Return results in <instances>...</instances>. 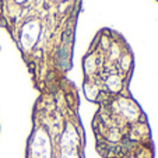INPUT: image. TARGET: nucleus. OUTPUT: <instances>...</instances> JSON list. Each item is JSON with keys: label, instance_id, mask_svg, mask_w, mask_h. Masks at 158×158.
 <instances>
[{"label": "nucleus", "instance_id": "nucleus-5", "mask_svg": "<svg viewBox=\"0 0 158 158\" xmlns=\"http://www.w3.org/2000/svg\"><path fill=\"white\" fill-rule=\"evenodd\" d=\"M155 2H158V0H155Z\"/></svg>", "mask_w": 158, "mask_h": 158}, {"label": "nucleus", "instance_id": "nucleus-4", "mask_svg": "<svg viewBox=\"0 0 158 158\" xmlns=\"http://www.w3.org/2000/svg\"><path fill=\"white\" fill-rule=\"evenodd\" d=\"M81 89L85 99L98 105L130 91L134 73V53L119 31L102 27L97 31L83 59Z\"/></svg>", "mask_w": 158, "mask_h": 158}, {"label": "nucleus", "instance_id": "nucleus-2", "mask_svg": "<svg viewBox=\"0 0 158 158\" xmlns=\"http://www.w3.org/2000/svg\"><path fill=\"white\" fill-rule=\"evenodd\" d=\"M24 158H87L80 93L69 77L38 93Z\"/></svg>", "mask_w": 158, "mask_h": 158}, {"label": "nucleus", "instance_id": "nucleus-1", "mask_svg": "<svg viewBox=\"0 0 158 158\" xmlns=\"http://www.w3.org/2000/svg\"><path fill=\"white\" fill-rule=\"evenodd\" d=\"M83 0H0V28L15 45L41 93L69 77Z\"/></svg>", "mask_w": 158, "mask_h": 158}, {"label": "nucleus", "instance_id": "nucleus-3", "mask_svg": "<svg viewBox=\"0 0 158 158\" xmlns=\"http://www.w3.org/2000/svg\"><path fill=\"white\" fill-rule=\"evenodd\" d=\"M91 130L99 158H155L148 118L131 91L99 102Z\"/></svg>", "mask_w": 158, "mask_h": 158}]
</instances>
